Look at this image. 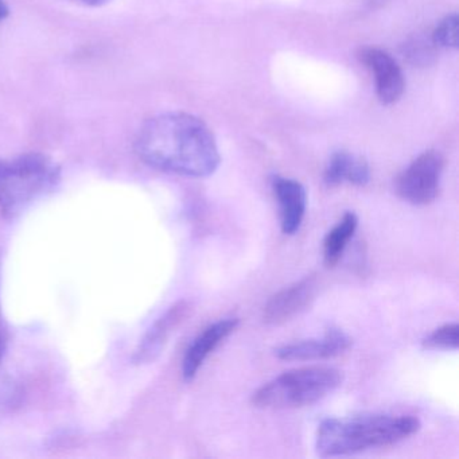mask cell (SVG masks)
I'll return each instance as SVG.
<instances>
[{
  "label": "cell",
  "instance_id": "1",
  "mask_svg": "<svg viewBox=\"0 0 459 459\" xmlns=\"http://www.w3.org/2000/svg\"><path fill=\"white\" fill-rule=\"evenodd\" d=\"M135 149L152 168L195 178L212 176L221 160L212 131L203 120L184 112L147 120L139 131Z\"/></svg>",
  "mask_w": 459,
  "mask_h": 459
},
{
  "label": "cell",
  "instance_id": "2",
  "mask_svg": "<svg viewBox=\"0 0 459 459\" xmlns=\"http://www.w3.org/2000/svg\"><path fill=\"white\" fill-rule=\"evenodd\" d=\"M420 427V420L410 415L369 413L326 419L316 429V454L319 456L351 455L372 448L388 447L412 437Z\"/></svg>",
  "mask_w": 459,
  "mask_h": 459
},
{
  "label": "cell",
  "instance_id": "3",
  "mask_svg": "<svg viewBox=\"0 0 459 459\" xmlns=\"http://www.w3.org/2000/svg\"><path fill=\"white\" fill-rule=\"evenodd\" d=\"M60 178V166L41 152L0 158V213L17 216L52 192Z\"/></svg>",
  "mask_w": 459,
  "mask_h": 459
},
{
  "label": "cell",
  "instance_id": "4",
  "mask_svg": "<svg viewBox=\"0 0 459 459\" xmlns=\"http://www.w3.org/2000/svg\"><path fill=\"white\" fill-rule=\"evenodd\" d=\"M341 370L308 367L281 373L252 394V404L264 410H289L316 404L342 384Z\"/></svg>",
  "mask_w": 459,
  "mask_h": 459
},
{
  "label": "cell",
  "instance_id": "5",
  "mask_svg": "<svg viewBox=\"0 0 459 459\" xmlns=\"http://www.w3.org/2000/svg\"><path fill=\"white\" fill-rule=\"evenodd\" d=\"M443 168L445 160L439 152H423L400 174L397 195L412 205H429L439 195Z\"/></svg>",
  "mask_w": 459,
  "mask_h": 459
},
{
  "label": "cell",
  "instance_id": "6",
  "mask_svg": "<svg viewBox=\"0 0 459 459\" xmlns=\"http://www.w3.org/2000/svg\"><path fill=\"white\" fill-rule=\"evenodd\" d=\"M318 281L316 276H306L268 299L263 310V321L271 326H279L291 321L298 314L306 310L316 298Z\"/></svg>",
  "mask_w": 459,
  "mask_h": 459
},
{
  "label": "cell",
  "instance_id": "7",
  "mask_svg": "<svg viewBox=\"0 0 459 459\" xmlns=\"http://www.w3.org/2000/svg\"><path fill=\"white\" fill-rule=\"evenodd\" d=\"M351 346V338L340 329H330L321 338L286 343L275 349V356L283 361H316L333 359L345 353Z\"/></svg>",
  "mask_w": 459,
  "mask_h": 459
},
{
  "label": "cell",
  "instance_id": "8",
  "mask_svg": "<svg viewBox=\"0 0 459 459\" xmlns=\"http://www.w3.org/2000/svg\"><path fill=\"white\" fill-rule=\"evenodd\" d=\"M359 60L375 76L376 92L383 104H394L404 92L405 82L402 69L396 61L377 48H365L359 52Z\"/></svg>",
  "mask_w": 459,
  "mask_h": 459
},
{
  "label": "cell",
  "instance_id": "9",
  "mask_svg": "<svg viewBox=\"0 0 459 459\" xmlns=\"http://www.w3.org/2000/svg\"><path fill=\"white\" fill-rule=\"evenodd\" d=\"M240 325L238 318H224L209 325L190 343L182 361V376L185 380H193L205 359L216 351L217 346L230 337Z\"/></svg>",
  "mask_w": 459,
  "mask_h": 459
},
{
  "label": "cell",
  "instance_id": "10",
  "mask_svg": "<svg viewBox=\"0 0 459 459\" xmlns=\"http://www.w3.org/2000/svg\"><path fill=\"white\" fill-rule=\"evenodd\" d=\"M192 306L186 300L171 306L144 335L141 345L136 349L135 359L139 364L154 361L165 348L170 335L181 326L182 322L189 316Z\"/></svg>",
  "mask_w": 459,
  "mask_h": 459
},
{
  "label": "cell",
  "instance_id": "11",
  "mask_svg": "<svg viewBox=\"0 0 459 459\" xmlns=\"http://www.w3.org/2000/svg\"><path fill=\"white\" fill-rule=\"evenodd\" d=\"M273 189L281 211V232L295 235L300 230L307 208L305 186L295 179L275 177Z\"/></svg>",
  "mask_w": 459,
  "mask_h": 459
},
{
  "label": "cell",
  "instance_id": "12",
  "mask_svg": "<svg viewBox=\"0 0 459 459\" xmlns=\"http://www.w3.org/2000/svg\"><path fill=\"white\" fill-rule=\"evenodd\" d=\"M324 181L329 186H338L345 182L354 186H365L370 181L369 165L364 158L351 152H335L325 169Z\"/></svg>",
  "mask_w": 459,
  "mask_h": 459
},
{
  "label": "cell",
  "instance_id": "13",
  "mask_svg": "<svg viewBox=\"0 0 459 459\" xmlns=\"http://www.w3.org/2000/svg\"><path fill=\"white\" fill-rule=\"evenodd\" d=\"M359 227V217L354 212H346L342 219L327 233L324 240V263L333 268L340 263L349 241Z\"/></svg>",
  "mask_w": 459,
  "mask_h": 459
},
{
  "label": "cell",
  "instance_id": "14",
  "mask_svg": "<svg viewBox=\"0 0 459 459\" xmlns=\"http://www.w3.org/2000/svg\"><path fill=\"white\" fill-rule=\"evenodd\" d=\"M421 345L429 351H456L459 346L458 324H446L427 335Z\"/></svg>",
  "mask_w": 459,
  "mask_h": 459
},
{
  "label": "cell",
  "instance_id": "15",
  "mask_svg": "<svg viewBox=\"0 0 459 459\" xmlns=\"http://www.w3.org/2000/svg\"><path fill=\"white\" fill-rule=\"evenodd\" d=\"M434 44L439 48H456L458 45V17L450 15L440 22L432 34Z\"/></svg>",
  "mask_w": 459,
  "mask_h": 459
},
{
  "label": "cell",
  "instance_id": "16",
  "mask_svg": "<svg viewBox=\"0 0 459 459\" xmlns=\"http://www.w3.org/2000/svg\"><path fill=\"white\" fill-rule=\"evenodd\" d=\"M9 14L10 9L9 6H7L6 2H4V0H0V22L6 20V18L9 17Z\"/></svg>",
  "mask_w": 459,
  "mask_h": 459
},
{
  "label": "cell",
  "instance_id": "17",
  "mask_svg": "<svg viewBox=\"0 0 459 459\" xmlns=\"http://www.w3.org/2000/svg\"><path fill=\"white\" fill-rule=\"evenodd\" d=\"M79 2L87 4V6H100V4H107L109 0H79Z\"/></svg>",
  "mask_w": 459,
  "mask_h": 459
},
{
  "label": "cell",
  "instance_id": "18",
  "mask_svg": "<svg viewBox=\"0 0 459 459\" xmlns=\"http://www.w3.org/2000/svg\"><path fill=\"white\" fill-rule=\"evenodd\" d=\"M4 351H6V338H4V333L0 332V359L4 357Z\"/></svg>",
  "mask_w": 459,
  "mask_h": 459
}]
</instances>
